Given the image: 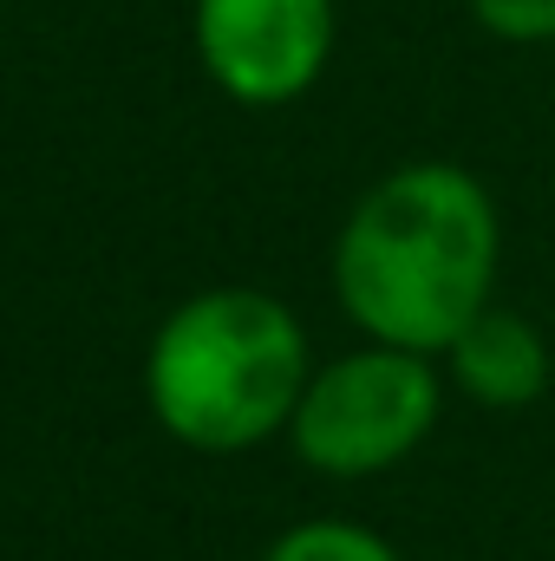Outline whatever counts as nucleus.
Wrapping results in <instances>:
<instances>
[{"instance_id": "nucleus-1", "label": "nucleus", "mask_w": 555, "mask_h": 561, "mask_svg": "<svg viewBox=\"0 0 555 561\" xmlns=\"http://www.w3.org/2000/svg\"><path fill=\"white\" fill-rule=\"evenodd\" d=\"M503 222L490 190L444 157L386 170L340 222L333 294L347 320L406 353H444L497 294Z\"/></svg>"}, {"instance_id": "nucleus-2", "label": "nucleus", "mask_w": 555, "mask_h": 561, "mask_svg": "<svg viewBox=\"0 0 555 561\" xmlns=\"http://www.w3.org/2000/svg\"><path fill=\"white\" fill-rule=\"evenodd\" d=\"M307 333L262 287L190 294L150 340L144 392L157 424L190 450H249L287 431L307 392Z\"/></svg>"}, {"instance_id": "nucleus-3", "label": "nucleus", "mask_w": 555, "mask_h": 561, "mask_svg": "<svg viewBox=\"0 0 555 561\" xmlns=\"http://www.w3.org/2000/svg\"><path fill=\"white\" fill-rule=\"evenodd\" d=\"M438 412H444V379H438L431 353L373 340V346L340 353L307 373V392L287 419V437L307 470L360 483V477L406 463L431 437Z\"/></svg>"}, {"instance_id": "nucleus-4", "label": "nucleus", "mask_w": 555, "mask_h": 561, "mask_svg": "<svg viewBox=\"0 0 555 561\" xmlns=\"http://www.w3.org/2000/svg\"><path fill=\"white\" fill-rule=\"evenodd\" d=\"M196 59L236 105H294L333 53V0H196Z\"/></svg>"}, {"instance_id": "nucleus-5", "label": "nucleus", "mask_w": 555, "mask_h": 561, "mask_svg": "<svg viewBox=\"0 0 555 561\" xmlns=\"http://www.w3.org/2000/svg\"><path fill=\"white\" fill-rule=\"evenodd\" d=\"M438 359H444L451 386H457L471 405H484V412H530L555 379L543 327L523 320V313H510V307H497V300H490Z\"/></svg>"}, {"instance_id": "nucleus-6", "label": "nucleus", "mask_w": 555, "mask_h": 561, "mask_svg": "<svg viewBox=\"0 0 555 561\" xmlns=\"http://www.w3.org/2000/svg\"><path fill=\"white\" fill-rule=\"evenodd\" d=\"M262 561H406L386 536L360 529V523H294L275 536V549Z\"/></svg>"}, {"instance_id": "nucleus-7", "label": "nucleus", "mask_w": 555, "mask_h": 561, "mask_svg": "<svg viewBox=\"0 0 555 561\" xmlns=\"http://www.w3.org/2000/svg\"><path fill=\"white\" fill-rule=\"evenodd\" d=\"M471 20L510 46H550L555 39V0H464Z\"/></svg>"}]
</instances>
